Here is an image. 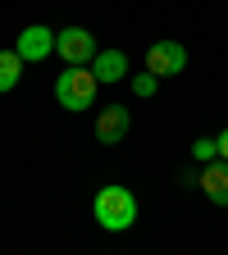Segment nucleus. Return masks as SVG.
Instances as JSON below:
<instances>
[{"mask_svg": "<svg viewBox=\"0 0 228 255\" xmlns=\"http://www.w3.org/2000/svg\"><path fill=\"white\" fill-rule=\"evenodd\" d=\"M55 55L69 69H91V59L101 55V46H96V37L87 27H64V32H55Z\"/></svg>", "mask_w": 228, "mask_h": 255, "instance_id": "obj_3", "label": "nucleus"}, {"mask_svg": "<svg viewBox=\"0 0 228 255\" xmlns=\"http://www.w3.org/2000/svg\"><path fill=\"white\" fill-rule=\"evenodd\" d=\"M215 146H219V159H224V164H228V128H224V132L215 137Z\"/></svg>", "mask_w": 228, "mask_h": 255, "instance_id": "obj_12", "label": "nucleus"}, {"mask_svg": "<svg viewBox=\"0 0 228 255\" xmlns=\"http://www.w3.org/2000/svg\"><path fill=\"white\" fill-rule=\"evenodd\" d=\"M96 91H101V82H96L91 69H64L55 78V101L64 110H73V114H82V110L96 105Z\"/></svg>", "mask_w": 228, "mask_h": 255, "instance_id": "obj_2", "label": "nucleus"}, {"mask_svg": "<svg viewBox=\"0 0 228 255\" xmlns=\"http://www.w3.org/2000/svg\"><path fill=\"white\" fill-rule=\"evenodd\" d=\"M183 69H187V46H183V41H155V46L146 50V73L174 78V73H183Z\"/></svg>", "mask_w": 228, "mask_h": 255, "instance_id": "obj_5", "label": "nucleus"}, {"mask_svg": "<svg viewBox=\"0 0 228 255\" xmlns=\"http://www.w3.org/2000/svg\"><path fill=\"white\" fill-rule=\"evenodd\" d=\"M14 50H18V59H23V64H46V59L55 55V32H50L46 23H32V27H23V32H18Z\"/></svg>", "mask_w": 228, "mask_h": 255, "instance_id": "obj_4", "label": "nucleus"}, {"mask_svg": "<svg viewBox=\"0 0 228 255\" xmlns=\"http://www.w3.org/2000/svg\"><path fill=\"white\" fill-rule=\"evenodd\" d=\"M91 214H96V223H101L105 233H128V228L137 223V196H133L128 187L110 182V187H101V191H96Z\"/></svg>", "mask_w": 228, "mask_h": 255, "instance_id": "obj_1", "label": "nucleus"}, {"mask_svg": "<svg viewBox=\"0 0 228 255\" xmlns=\"http://www.w3.org/2000/svg\"><path fill=\"white\" fill-rule=\"evenodd\" d=\"M192 159H201V164L219 159V146H215V137H197V141H192Z\"/></svg>", "mask_w": 228, "mask_h": 255, "instance_id": "obj_10", "label": "nucleus"}, {"mask_svg": "<svg viewBox=\"0 0 228 255\" xmlns=\"http://www.w3.org/2000/svg\"><path fill=\"white\" fill-rule=\"evenodd\" d=\"M128 128H133V114H128V105H105L101 114H96V141L101 146H119L128 137Z\"/></svg>", "mask_w": 228, "mask_h": 255, "instance_id": "obj_6", "label": "nucleus"}, {"mask_svg": "<svg viewBox=\"0 0 228 255\" xmlns=\"http://www.w3.org/2000/svg\"><path fill=\"white\" fill-rule=\"evenodd\" d=\"M91 73H96V82H123L128 78V55L123 50H101L91 59Z\"/></svg>", "mask_w": 228, "mask_h": 255, "instance_id": "obj_8", "label": "nucleus"}, {"mask_svg": "<svg viewBox=\"0 0 228 255\" xmlns=\"http://www.w3.org/2000/svg\"><path fill=\"white\" fill-rule=\"evenodd\" d=\"M197 187L206 191V201H215V205L228 210V164H224V159H210V164L201 169V178H197Z\"/></svg>", "mask_w": 228, "mask_h": 255, "instance_id": "obj_7", "label": "nucleus"}, {"mask_svg": "<svg viewBox=\"0 0 228 255\" xmlns=\"http://www.w3.org/2000/svg\"><path fill=\"white\" fill-rule=\"evenodd\" d=\"M155 87H160L155 73H133V96H142V101H146V96H155Z\"/></svg>", "mask_w": 228, "mask_h": 255, "instance_id": "obj_11", "label": "nucleus"}, {"mask_svg": "<svg viewBox=\"0 0 228 255\" xmlns=\"http://www.w3.org/2000/svg\"><path fill=\"white\" fill-rule=\"evenodd\" d=\"M18 78H23V59H18V50H0V91H14Z\"/></svg>", "mask_w": 228, "mask_h": 255, "instance_id": "obj_9", "label": "nucleus"}]
</instances>
